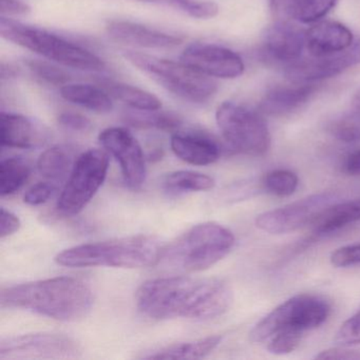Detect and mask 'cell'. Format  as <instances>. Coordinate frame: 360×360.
I'll use <instances>...</instances> for the list:
<instances>
[{"instance_id": "cell-1", "label": "cell", "mask_w": 360, "mask_h": 360, "mask_svg": "<svg viewBox=\"0 0 360 360\" xmlns=\"http://www.w3.org/2000/svg\"><path fill=\"white\" fill-rule=\"evenodd\" d=\"M139 311L155 320H210L226 313L233 292L217 278L188 276L157 278L144 282L136 296Z\"/></svg>"}, {"instance_id": "cell-2", "label": "cell", "mask_w": 360, "mask_h": 360, "mask_svg": "<svg viewBox=\"0 0 360 360\" xmlns=\"http://www.w3.org/2000/svg\"><path fill=\"white\" fill-rule=\"evenodd\" d=\"M3 307L30 311L60 321H77L91 311L94 297L85 282L54 277L3 288Z\"/></svg>"}, {"instance_id": "cell-3", "label": "cell", "mask_w": 360, "mask_h": 360, "mask_svg": "<svg viewBox=\"0 0 360 360\" xmlns=\"http://www.w3.org/2000/svg\"><path fill=\"white\" fill-rule=\"evenodd\" d=\"M162 252L157 239L140 235L73 246L63 250L54 260L67 267L145 269L157 265Z\"/></svg>"}, {"instance_id": "cell-4", "label": "cell", "mask_w": 360, "mask_h": 360, "mask_svg": "<svg viewBox=\"0 0 360 360\" xmlns=\"http://www.w3.org/2000/svg\"><path fill=\"white\" fill-rule=\"evenodd\" d=\"M235 242V236L226 227L218 223H201L163 248L161 261L176 271H205L225 258Z\"/></svg>"}, {"instance_id": "cell-5", "label": "cell", "mask_w": 360, "mask_h": 360, "mask_svg": "<svg viewBox=\"0 0 360 360\" xmlns=\"http://www.w3.org/2000/svg\"><path fill=\"white\" fill-rule=\"evenodd\" d=\"M0 33L7 41L63 66L83 71L104 70L105 63L102 58L45 29L29 26L1 16Z\"/></svg>"}, {"instance_id": "cell-6", "label": "cell", "mask_w": 360, "mask_h": 360, "mask_svg": "<svg viewBox=\"0 0 360 360\" xmlns=\"http://www.w3.org/2000/svg\"><path fill=\"white\" fill-rule=\"evenodd\" d=\"M126 60L148 75L174 96L191 103H205L216 94V82L207 75L187 66L184 63L140 53L125 51Z\"/></svg>"}, {"instance_id": "cell-7", "label": "cell", "mask_w": 360, "mask_h": 360, "mask_svg": "<svg viewBox=\"0 0 360 360\" xmlns=\"http://www.w3.org/2000/svg\"><path fill=\"white\" fill-rule=\"evenodd\" d=\"M330 313L328 301L317 295H297L278 305L254 326L252 342L261 343L282 330L304 333L323 324Z\"/></svg>"}, {"instance_id": "cell-8", "label": "cell", "mask_w": 360, "mask_h": 360, "mask_svg": "<svg viewBox=\"0 0 360 360\" xmlns=\"http://www.w3.org/2000/svg\"><path fill=\"white\" fill-rule=\"evenodd\" d=\"M262 113L233 102L218 107L216 121L227 144L238 153L263 155L271 147V134Z\"/></svg>"}, {"instance_id": "cell-9", "label": "cell", "mask_w": 360, "mask_h": 360, "mask_svg": "<svg viewBox=\"0 0 360 360\" xmlns=\"http://www.w3.org/2000/svg\"><path fill=\"white\" fill-rule=\"evenodd\" d=\"M108 169L109 157L105 151L89 149L82 153L60 193L58 212L64 216L79 214L104 184Z\"/></svg>"}, {"instance_id": "cell-10", "label": "cell", "mask_w": 360, "mask_h": 360, "mask_svg": "<svg viewBox=\"0 0 360 360\" xmlns=\"http://www.w3.org/2000/svg\"><path fill=\"white\" fill-rule=\"evenodd\" d=\"M77 341L58 333H32L0 341V359H69L79 357Z\"/></svg>"}, {"instance_id": "cell-11", "label": "cell", "mask_w": 360, "mask_h": 360, "mask_svg": "<svg viewBox=\"0 0 360 360\" xmlns=\"http://www.w3.org/2000/svg\"><path fill=\"white\" fill-rule=\"evenodd\" d=\"M340 201L335 193H320L288 204L284 207L259 214L256 225L265 233L280 235L292 233L311 224L333 204Z\"/></svg>"}, {"instance_id": "cell-12", "label": "cell", "mask_w": 360, "mask_h": 360, "mask_svg": "<svg viewBox=\"0 0 360 360\" xmlns=\"http://www.w3.org/2000/svg\"><path fill=\"white\" fill-rule=\"evenodd\" d=\"M101 144L117 160L126 185L139 189L146 180V164L142 147L134 134L122 127H110L101 132Z\"/></svg>"}, {"instance_id": "cell-13", "label": "cell", "mask_w": 360, "mask_h": 360, "mask_svg": "<svg viewBox=\"0 0 360 360\" xmlns=\"http://www.w3.org/2000/svg\"><path fill=\"white\" fill-rule=\"evenodd\" d=\"M181 62L199 72L217 79H237L243 75L244 63L236 52L212 45L193 44L181 56Z\"/></svg>"}, {"instance_id": "cell-14", "label": "cell", "mask_w": 360, "mask_h": 360, "mask_svg": "<svg viewBox=\"0 0 360 360\" xmlns=\"http://www.w3.org/2000/svg\"><path fill=\"white\" fill-rule=\"evenodd\" d=\"M360 62V47L328 56H311L288 65L286 77L296 84L314 83L340 75Z\"/></svg>"}, {"instance_id": "cell-15", "label": "cell", "mask_w": 360, "mask_h": 360, "mask_svg": "<svg viewBox=\"0 0 360 360\" xmlns=\"http://www.w3.org/2000/svg\"><path fill=\"white\" fill-rule=\"evenodd\" d=\"M48 138L47 129L29 117L6 112L0 115V142L3 147L37 148L43 146Z\"/></svg>"}, {"instance_id": "cell-16", "label": "cell", "mask_w": 360, "mask_h": 360, "mask_svg": "<svg viewBox=\"0 0 360 360\" xmlns=\"http://www.w3.org/2000/svg\"><path fill=\"white\" fill-rule=\"evenodd\" d=\"M170 145L174 155L191 165H210L221 157L218 142L202 132H176L172 136Z\"/></svg>"}, {"instance_id": "cell-17", "label": "cell", "mask_w": 360, "mask_h": 360, "mask_svg": "<svg viewBox=\"0 0 360 360\" xmlns=\"http://www.w3.org/2000/svg\"><path fill=\"white\" fill-rule=\"evenodd\" d=\"M305 47L311 56H328L347 51L353 44L351 31L336 22H322L305 33Z\"/></svg>"}, {"instance_id": "cell-18", "label": "cell", "mask_w": 360, "mask_h": 360, "mask_svg": "<svg viewBox=\"0 0 360 360\" xmlns=\"http://www.w3.org/2000/svg\"><path fill=\"white\" fill-rule=\"evenodd\" d=\"M305 33L288 22H279L267 31L265 51L278 62H296L305 48Z\"/></svg>"}, {"instance_id": "cell-19", "label": "cell", "mask_w": 360, "mask_h": 360, "mask_svg": "<svg viewBox=\"0 0 360 360\" xmlns=\"http://www.w3.org/2000/svg\"><path fill=\"white\" fill-rule=\"evenodd\" d=\"M109 37L117 43L141 48H172L182 43L181 37L166 34L125 20L111 22L107 27Z\"/></svg>"}, {"instance_id": "cell-20", "label": "cell", "mask_w": 360, "mask_h": 360, "mask_svg": "<svg viewBox=\"0 0 360 360\" xmlns=\"http://www.w3.org/2000/svg\"><path fill=\"white\" fill-rule=\"evenodd\" d=\"M316 90L317 86L313 83L273 88L263 96L259 110L271 117L288 115L309 102Z\"/></svg>"}, {"instance_id": "cell-21", "label": "cell", "mask_w": 360, "mask_h": 360, "mask_svg": "<svg viewBox=\"0 0 360 360\" xmlns=\"http://www.w3.org/2000/svg\"><path fill=\"white\" fill-rule=\"evenodd\" d=\"M220 335H212L205 338L187 342L174 343L161 349L147 352L141 358L145 359H201L212 353L222 341Z\"/></svg>"}, {"instance_id": "cell-22", "label": "cell", "mask_w": 360, "mask_h": 360, "mask_svg": "<svg viewBox=\"0 0 360 360\" xmlns=\"http://www.w3.org/2000/svg\"><path fill=\"white\" fill-rule=\"evenodd\" d=\"M360 221V199L337 202L326 208L313 223L316 235L326 236Z\"/></svg>"}, {"instance_id": "cell-23", "label": "cell", "mask_w": 360, "mask_h": 360, "mask_svg": "<svg viewBox=\"0 0 360 360\" xmlns=\"http://www.w3.org/2000/svg\"><path fill=\"white\" fill-rule=\"evenodd\" d=\"M60 96L67 102L79 105L94 112H110L113 108L108 92L88 84H66L60 88Z\"/></svg>"}, {"instance_id": "cell-24", "label": "cell", "mask_w": 360, "mask_h": 360, "mask_svg": "<svg viewBox=\"0 0 360 360\" xmlns=\"http://www.w3.org/2000/svg\"><path fill=\"white\" fill-rule=\"evenodd\" d=\"M75 163L72 150L58 145L41 153L37 161V169L48 180L62 181L70 174Z\"/></svg>"}, {"instance_id": "cell-25", "label": "cell", "mask_w": 360, "mask_h": 360, "mask_svg": "<svg viewBox=\"0 0 360 360\" xmlns=\"http://www.w3.org/2000/svg\"><path fill=\"white\" fill-rule=\"evenodd\" d=\"M214 184L216 183L212 176L191 170L170 172L162 180L164 191L169 195L210 191Z\"/></svg>"}, {"instance_id": "cell-26", "label": "cell", "mask_w": 360, "mask_h": 360, "mask_svg": "<svg viewBox=\"0 0 360 360\" xmlns=\"http://www.w3.org/2000/svg\"><path fill=\"white\" fill-rule=\"evenodd\" d=\"M103 85L111 96L125 103L134 110L155 111L161 109V101L150 92L145 91L134 86L115 83V82H104Z\"/></svg>"}, {"instance_id": "cell-27", "label": "cell", "mask_w": 360, "mask_h": 360, "mask_svg": "<svg viewBox=\"0 0 360 360\" xmlns=\"http://www.w3.org/2000/svg\"><path fill=\"white\" fill-rule=\"evenodd\" d=\"M31 164L24 158L13 157L0 163V195H11L20 191L30 178Z\"/></svg>"}, {"instance_id": "cell-28", "label": "cell", "mask_w": 360, "mask_h": 360, "mask_svg": "<svg viewBox=\"0 0 360 360\" xmlns=\"http://www.w3.org/2000/svg\"><path fill=\"white\" fill-rule=\"evenodd\" d=\"M124 121L129 126L139 129H155L162 131H176L182 126L183 121L179 115L172 112L136 110L126 112Z\"/></svg>"}, {"instance_id": "cell-29", "label": "cell", "mask_w": 360, "mask_h": 360, "mask_svg": "<svg viewBox=\"0 0 360 360\" xmlns=\"http://www.w3.org/2000/svg\"><path fill=\"white\" fill-rule=\"evenodd\" d=\"M337 0H295L286 16L302 24L318 22L336 6Z\"/></svg>"}, {"instance_id": "cell-30", "label": "cell", "mask_w": 360, "mask_h": 360, "mask_svg": "<svg viewBox=\"0 0 360 360\" xmlns=\"http://www.w3.org/2000/svg\"><path fill=\"white\" fill-rule=\"evenodd\" d=\"M298 176L290 170H274L265 174L261 185L265 191L278 197H288L298 187Z\"/></svg>"}, {"instance_id": "cell-31", "label": "cell", "mask_w": 360, "mask_h": 360, "mask_svg": "<svg viewBox=\"0 0 360 360\" xmlns=\"http://www.w3.org/2000/svg\"><path fill=\"white\" fill-rule=\"evenodd\" d=\"M328 132L345 143L360 142V111L342 115L328 125Z\"/></svg>"}, {"instance_id": "cell-32", "label": "cell", "mask_w": 360, "mask_h": 360, "mask_svg": "<svg viewBox=\"0 0 360 360\" xmlns=\"http://www.w3.org/2000/svg\"><path fill=\"white\" fill-rule=\"evenodd\" d=\"M26 65L35 77L52 85H66L71 79L66 71L44 60H27Z\"/></svg>"}, {"instance_id": "cell-33", "label": "cell", "mask_w": 360, "mask_h": 360, "mask_svg": "<svg viewBox=\"0 0 360 360\" xmlns=\"http://www.w3.org/2000/svg\"><path fill=\"white\" fill-rule=\"evenodd\" d=\"M303 333L296 330H282L269 339L267 349L275 355L292 353L300 345Z\"/></svg>"}, {"instance_id": "cell-34", "label": "cell", "mask_w": 360, "mask_h": 360, "mask_svg": "<svg viewBox=\"0 0 360 360\" xmlns=\"http://www.w3.org/2000/svg\"><path fill=\"white\" fill-rule=\"evenodd\" d=\"M335 342L340 347H351L360 343V309L343 322L335 337Z\"/></svg>"}, {"instance_id": "cell-35", "label": "cell", "mask_w": 360, "mask_h": 360, "mask_svg": "<svg viewBox=\"0 0 360 360\" xmlns=\"http://www.w3.org/2000/svg\"><path fill=\"white\" fill-rule=\"evenodd\" d=\"M330 262L336 267H347L360 264V243L337 248L330 255Z\"/></svg>"}, {"instance_id": "cell-36", "label": "cell", "mask_w": 360, "mask_h": 360, "mask_svg": "<svg viewBox=\"0 0 360 360\" xmlns=\"http://www.w3.org/2000/svg\"><path fill=\"white\" fill-rule=\"evenodd\" d=\"M54 191H56V187L51 183H37L25 193V203L31 206L41 205L50 199V197L53 195Z\"/></svg>"}, {"instance_id": "cell-37", "label": "cell", "mask_w": 360, "mask_h": 360, "mask_svg": "<svg viewBox=\"0 0 360 360\" xmlns=\"http://www.w3.org/2000/svg\"><path fill=\"white\" fill-rule=\"evenodd\" d=\"M58 123L67 129L73 131H88L92 124L88 117L75 112H63L58 117Z\"/></svg>"}, {"instance_id": "cell-38", "label": "cell", "mask_w": 360, "mask_h": 360, "mask_svg": "<svg viewBox=\"0 0 360 360\" xmlns=\"http://www.w3.org/2000/svg\"><path fill=\"white\" fill-rule=\"evenodd\" d=\"M20 218L10 210L1 208V214H0V237L1 239L13 235L18 229H20Z\"/></svg>"}, {"instance_id": "cell-39", "label": "cell", "mask_w": 360, "mask_h": 360, "mask_svg": "<svg viewBox=\"0 0 360 360\" xmlns=\"http://www.w3.org/2000/svg\"><path fill=\"white\" fill-rule=\"evenodd\" d=\"M315 358L322 360H360V353L357 351L347 349V347H341L320 352Z\"/></svg>"}, {"instance_id": "cell-40", "label": "cell", "mask_w": 360, "mask_h": 360, "mask_svg": "<svg viewBox=\"0 0 360 360\" xmlns=\"http://www.w3.org/2000/svg\"><path fill=\"white\" fill-rule=\"evenodd\" d=\"M0 12L1 16L26 15L31 8L22 0H0Z\"/></svg>"}, {"instance_id": "cell-41", "label": "cell", "mask_w": 360, "mask_h": 360, "mask_svg": "<svg viewBox=\"0 0 360 360\" xmlns=\"http://www.w3.org/2000/svg\"><path fill=\"white\" fill-rule=\"evenodd\" d=\"M142 3L158 4V5L169 6V7L176 8L185 13H191L193 8V0H138Z\"/></svg>"}, {"instance_id": "cell-42", "label": "cell", "mask_w": 360, "mask_h": 360, "mask_svg": "<svg viewBox=\"0 0 360 360\" xmlns=\"http://www.w3.org/2000/svg\"><path fill=\"white\" fill-rule=\"evenodd\" d=\"M343 168L349 176H360V149L349 153L345 159Z\"/></svg>"}, {"instance_id": "cell-43", "label": "cell", "mask_w": 360, "mask_h": 360, "mask_svg": "<svg viewBox=\"0 0 360 360\" xmlns=\"http://www.w3.org/2000/svg\"><path fill=\"white\" fill-rule=\"evenodd\" d=\"M294 1L295 0H271V7L276 13L285 16L290 6H292Z\"/></svg>"}, {"instance_id": "cell-44", "label": "cell", "mask_w": 360, "mask_h": 360, "mask_svg": "<svg viewBox=\"0 0 360 360\" xmlns=\"http://www.w3.org/2000/svg\"><path fill=\"white\" fill-rule=\"evenodd\" d=\"M352 105H353L356 110L360 111V90L354 96L353 100H352Z\"/></svg>"}]
</instances>
